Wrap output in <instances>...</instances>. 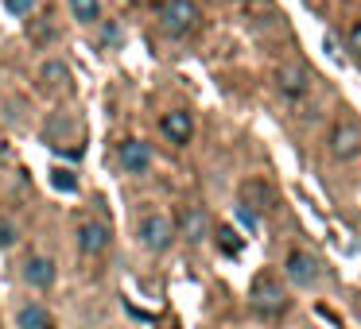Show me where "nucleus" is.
Wrapping results in <instances>:
<instances>
[{
    "label": "nucleus",
    "instance_id": "nucleus-17",
    "mask_svg": "<svg viewBox=\"0 0 361 329\" xmlns=\"http://www.w3.org/2000/svg\"><path fill=\"white\" fill-rule=\"evenodd\" d=\"M237 225L249 228V236H257V233H260V217L249 209V205H237Z\"/></svg>",
    "mask_w": 361,
    "mask_h": 329
},
{
    "label": "nucleus",
    "instance_id": "nucleus-5",
    "mask_svg": "<svg viewBox=\"0 0 361 329\" xmlns=\"http://www.w3.org/2000/svg\"><path fill=\"white\" fill-rule=\"evenodd\" d=\"M241 205H249L252 213H272V209H280V202H276V190L268 186L264 179H245L241 182Z\"/></svg>",
    "mask_w": 361,
    "mask_h": 329
},
{
    "label": "nucleus",
    "instance_id": "nucleus-3",
    "mask_svg": "<svg viewBox=\"0 0 361 329\" xmlns=\"http://www.w3.org/2000/svg\"><path fill=\"white\" fill-rule=\"evenodd\" d=\"M175 240V228L171 221H167V213H148V217L140 221V244L152 252H167Z\"/></svg>",
    "mask_w": 361,
    "mask_h": 329
},
{
    "label": "nucleus",
    "instance_id": "nucleus-1",
    "mask_svg": "<svg viewBox=\"0 0 361 329\" xmlns=\"http://www.w3.org/2000/svg\"><path fill=\"white\" fill-rule=\"evenodd\" d=\"M249 306L260 318H280V314L288 310V295H283L280 279H276L272 271H257V279H252V287H249Z\"/></svg>",
    "mask_w": 361,
    "mask_h": 329
},
{
    "label": "nucleus",
    "instance_id": "nucleus-16",
    "mask_svg": "<svg viewBox=\"0 0 361 329\" xmlns=\"http://www.w3.org/2000/svg\"><path fill=\"white\" fill-rule=\"evenodd\" d=\"M43 78H47V86H66V82H71V70H66V66L55 58V63L43 66Z\"/></svg>",
    "mask_w": 361,
    "mask_h": 329
},
{
    "label": "nucleus",
    "instance_id": "nucleus-14",
    "mask_svg": "<svg viewBox=\"0 0 361 329\" xmlns=\"http://www.w3.org/2000/svg\"><path fill=\"white\" fill-rule=\"evenodd\" d=\"M71 12L78 24H97L102 20V0H71Z\"/></svg>",
    "mask_w": 361,
    "mask_h": 329
},
{
    "label": "nucleus",
    "instance_id": "nucleus-9",
    "mask_svg": "<svg viewBox=\"0 0 361 329\" xmlns=\"http://www.w3.org/2000/svg\"><path fill=\"white\" fill-rule=\"evenodd\" d=\"M159 132L167 136L171 143H190V136H195V120H190V112L175 109V112H164V120H159Z\"/></svg>",
    "mask_w": 361,
    "mask_h": 329
},
{
    "label": "nucleus",
    "instance_id": "nucleus-2",
    "mask_svg": "<svg viewBox=\"0 0 361 329\" xmlns=\"http://www.w3.org/2000/svg\"><path fill=\"white\" fill-rule=\"evenodd\" d=\"M198 20H202V12H198L195 0H164V4H159V27H164L167 35H175V39L195 32Z\"/></svg>",
    "mask_w": 361,
    "mask_h": 329
},
{
    "label": "nucleus",
    "instance_id": "nucleus-19",
    "mask_svg": "<svg viewBox=\"0 0 361 329\" xmlns=\"http://www.w3.org/2000/svg\"><path fill=\"white\" fill-rule=\"evenodd\" d=\"M8 4V12H16V16H27V12L35 8V0H4Z\"/></svg>",
    "mask_w": 361,
    "mask_h": 329
},
{
    "label": "nucleus",
    "instance_id": "nucleus-4",
    "mask_svg": "<svg viewBox=\"0 0 361 329\" xmlns=\"http://www.w3.org/2000/svg\"><path fill=\"white\" fill-rule=\"evenodd\" d=\"M276 89H280L288 101L307 97V93H311V74H307V66H299V63L280 66V70H276Z\"/></svg>",
    "mask_w": 361,
    "mask_h": 329
},
{
    "label": "nucleus",
    "instance_id": "nucleus-7",
    "mask_svg": "<svg viewBox=\"0 0 361 329\" xmlns=\"http://www.w3.org/2000/svg\"><path fill=\"white\" fill-rule=\"evenodd\" d=\"M330 151H334L338 159H353L361 151V124L357 120H342V124H334V132H330Z\"/></svg>",
    "mask_w": 361,
    "mask_h": 329
},
{
    "label": "nucleus",
    "instance_id": "nucleus-20",
    "mask_svg": "<svg viewBox=\"0 0 361 329\" xmlns=\"http://www.w3.org/2000/svg\"><path fill=\"white\" fill-rule=\"evenodd\" d=\"M350 51H353V55H361V20L350 27Z\"/></svg>",
    "mask_w": 361,
    "mask_h": 329
},
{
    "label": "nucleus",
    "instance_id": "nucleus-12",
    "mask_svg": "<svg viewBox=\"0 0 361 329\" xmlns=\"http://www.w3.org/2000/svg\"><path fill=\"white\" fill-rule=\"evenodd\" d=\"M16 325L20 329H55V318L47 314V306L27 302V306H20V310H16Z\"/></svg>",
    "mask_w": 361,
    "mask_h": 329
},
{
    "label": "nucleus",
    "instance_id": "nucleus-21",
    "mask_svg": "<svg viewBox=\"0 0 361 329\" xmlns=\"http://www.w3.org/2000/svg\"><path fill=\"white\" fill-rule=\"evenodd\" d=\"M8 244H16V228H12V225H0V248H8Z\"/></svg>",
    "mask_w": 361,
    "mask_h": 329
},
{
    "label": "nucleus",
    "instance_id": "nucleus-6",
    "mask_svg": "<svg viewBox=\"0 0 361 329\" xmlns=\"http://www.w3.org/2000/svg\"><path fill=\"white\" fill-rule=\"evenodd\" d=\"M283 271H288V279L295 283V287L311 290L314 283H319V259H314L311 252H291L288 264H283Z\"/></svg>",
    "mask_w": 361,
    "mask_h": 329
},
{
    "label": "nucleus",
    "instance_id": "nucleus-18",
    "mask_svg": "<svg viewBox=\"0 0 361 329\" xmlns=\"http://www.w3.org/2000/svg\"><path fill=\"white\" fill-rule=\"evenodd\" d=\"M51 186L63 190V194H74V190H78V179H74L71 171H55V174H51Z\"/></svg>",
    "mask_w": 361,
    "mask_h": 329
},
{
    "label": "nucleus",
    "instance_id": "nucleus-15",
    "mask_svg": "<svg viewBox=\"0 0 361 329\" xmlns=\"http://www.w3.org/2000/svg\"><path fill=\"white\" fill-rule=\"evenodd\" d=\"M218 248L226 252V256H237V252H241V236H237L233 225H221L218 228Z\"/></svg>",
    "mask_w": 361,
    "mask_h": 329
},
{
    "label": "nucleus",
    "instance_id": "nucleus-13",
    "mask_svg": "<svg viewBox=\"0 0 361 329\" xmlns=\"http://www.w3.org/2000/svg\"><path fill=\"white\" fill-rule=\"evenodd\" d=\"M183 236H187L190 244H198L206 236V213L198 209V205H187V209H183Z\"/></svg>",
    "mask_w": 361,
    "mask_h": 329
},
{
    "label": "nucleus",
    "instance_id": "nucleus-11",
    "mask_svg": "<svg viewBox=\"0 0 361 329\" xmlns=\"http://www.w3.org/2000/svg\"><path fill=\"white\" fill-rule=\"evenodd\" d=\"M55 275H59V267H55V259H47V256H32V259L24 264V279H27V287L47 290L51 283H55Z\"/></svg>",
    "mask_w": 361,
    "mask_h": 329
},
{
    "label": "nucleus",
    "instance_id": "nucleus-8",
    "mask_svg": "<svg viewBox=\"0 0 361 329\" xmlns=\"http://www.w3.org/2000/svg\"><path fill=\"white\" fill-rule=\"evenodd\" d=\"M109 240H113V233L102 221H82L78 225V248L86 252V256H102V252L109 248Z\"/></svg>",
    "mask_w": 361,
    "mask_h": 329
},
{
    "label": "nucleus",
    "instance_id": "nucleus-10",
    "mask_svg": "<svg viewBox=\"0 0 361 329\" xmlns=\"http://www.w3.org/2000/svg\"><path fill=\"white\" fill-rule=\"evenodd\" d=\"M121 167H125L128 174H144L152 167V148L144 140H128L121 143Z\"/></svg>",
    "mask_w": 361,
    "mask_h": 329
}]
</instances>
